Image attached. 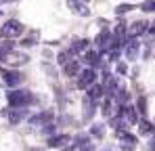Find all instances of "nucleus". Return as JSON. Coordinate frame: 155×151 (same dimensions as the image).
Returning a JSON list of instances; mask_svg holds the SVG:
<instances>
[{
    "label": "nucleus",
    "mask_w": 155,
    "mask_h": 151,
    "mask_svg": "<svg viewBox=\"0 0 155 151\" xmlns=\"http://www.w3.org/2000/svg\"><path fill=\"white\" fill-rule=\"evenodd\" d=\"M6 101H8L11 109H25L27 105L36 103V97H34L31 92H27V90H17V88H13V90L6 92Z\"/></svg>",
    "instance_id": "obj_1"
},
{
    "label": "nucleus",
    "mask_w": 155,
    "mask_h": 151,
    "mask_svg": "<svg viewBox=\"0 0 155 151\" xmlns=\"http://www.w3.org/2000/svg\"><path fill=\"white\" fill-rule=\"evenodd\" d=\"M21 34H23V25H21V21H17V19H8L6 23L0 27V36H4L6 40H13V38L21 36Z\"/></svg>",
    "instance_id": "obj_2"
},
{
    "label": "nucleus",
    "mask_w": 155,
    "mask_h": 151,
    "mask_svg": "<svg viewBox=\"0 0 155 151\" xmlns=\"http://www.w3.org/2000/svg\"><path fill=\"white\" fill-rule=\"evenodd\" d=\"M140 52V40L138 38H126V46H124V57L126 61H134Z\"/></svg>",
    "instance_id": "obj_3"
},
{
    "label": "nucleus",
    "mask_w": 155,
    "mask_h": 151,
    "mask_svg": "<svg viewBox=\"0 0 155 151\" xmlns=\"http://www.w3.org/2000/svg\"><path fill=\"white\" fill-rule=\"evenodd\" d=\"M94 82H97V69L86 67V69H82L80 76H78V88H88V86H92Z\"/></svg>",
    "instance_id": "obj_4"
},
{
    "label": "nucleus",
    "mask_w": 155,
    "mask_h": 151,
    "mask_svg": "<svg viewBox=\"0 0 155 151\" xmlns=\"http://www.w3.org/2000/svg\"><path fill=\"white\" fill-rule=\"evenodd\" d=\"M2 80L13 90V88H17L23 82V76H21V72H17V69H6V72H2Z\"/></svg>",
    "instance_id": "obj_5"
},
{
    "label": "nucleus",
    "mask_w": 155,
    "mask_h": 151,
    "mask_svg": "<svg viewBox=\"0 0 155 151\" xmlns=\"http://www.w3.org/2000/svg\"><path fill=\"white\" fill-rule=\"evenodd\" d=\"M6 116H8L11 126H17L19 122H23L25 118H29V111L27 109H11V111H6Z\"/></svg>",
    "instance_id": "obj_6"
},
{
    "label": "nucleus",
    "mask_w": 155,
    "mask_h": 151,
    "mask_svg": "<svg viewBox=\"0 0 155 151\" xmlns=\"http://www.w3.org/2000/svg\"><path fill=\"white\" fill-rule=\"evenodd\" d=\"M63 72H65L67 78H76V76H80V72H82L80 59H69V61L63 65Z\"/></svg>",
    "instance_id": "obj_7"
},
{
    "label": "nucleus",
    "mask_w": 155,
    "mask_h": 151,
    "mask_svg": "<svg viewBox=\"0 0 155 151\" xmlns=\"http://www.w3.org/2000/svg\"><path fill=\"white\" fill-rule=\"evenodd\" d=\"M111 40H113V34H111V32L105 27L103 32L97 36V40H94V42H97V46H99L101 50H109V44H111Z\"/></svg>",
    "instance_id": "obj_8"
},
{
    "label": "nucleus",
    "mask_w": 155,
    "mask_h": 151,
    "mask_svg": "<svg viewBox=\"0 0 155 151\" xmlns=\"http://www.w3.org/2000/svg\"><path fill=\"white\" fill-rule=\"evenodd\" d=\"M86 97L92 101H99L105 97V90H103V84H99V82H94L92 86H88L86 88Z\"/></svg>",
    "instance_id": "obj_9"
},
{
    "label": "nucleus",
    "mask_w": 155,
    "mask_h": 151,
    "mask_svg": "<svg viewBox=\"0 0 155 151\" xmlns=\"http://www.w3.org/2000/svg\"><path fill=\"white\" fill-rule=\"evenodd\" d=\"M67 6H69L76 15H82V17H88V15H90V8H88L84 2H80V0H67Z\"/></svg>",
    "instance_id": "obj_10"
},
{
    "label": "nucleus",
    "mask_w": 155,
    "mask_h": 151,
    "mask_svg": "<svg viewBox=\"0 0 155 151\" xmlns=\"http://www.w3.org/2000/svg\"><path fill=\"white\" fill-rule=\"evenodd\" d=\"M84 61L88 63V67H90V69H97V67H101V65H103V61H101V57H99V52H97V50H88V52H86V57H84Z\"/></svg>",
    "instance_id": "obj_11"
},
{
    "label": "nucleus",
    "mask_w": 155,
    "mask_h": 151,
    "mask_svg": "<svg viewBox=\"0 0 155 151\" xmlns=\"http://www.w3.org/2000/svg\"><path fill=\"white\" fill-rule=\"evenodd\" d=\"M149 23H143V21H134L132 23V27H130V32H128V38H138V36H143L149 27H147Z\"/></svg>",
    "instance_id": "obj_12"
},
{
    "label": "nucleus",
    "mask_w": 155,
    "mask_h": 151,
    "mask_svg": "<svg viewBox=\"0 0 155 151\" xmlns=\"http://www.w3.org/2000/svg\"><path fill=\"white\" fill-rule=\"evenodd\" d=\"M88 49V40L86 38H76L69 46V55H76V52H82V50Z\"/></svg>",
    "instance_id": "obj_13"
},
{
    "label": "nucleus",
    "mask_w": 155,
    "mask_h": 151,
    "mask_svg": "<svg viewBox=\"0 0 155 151\" xmlns=\"http://www.w3.org/2000/svg\"><path fill=\"white\" fill-rule=\"evenodd\" d=\"M155 132V126L149 122V120H138V134H153Z\"/></svg>",
    "instance_id": "obj_14"
},
{
    "label": "nucleus",
    "mask_w": 155,
    "mask_h": 151,
    "mask_svg": "<svg viewBox=\"0 0 155 151\" xmlns=\"http://www.w3.org/2000/svg\"><path fill=\"white\" fill-rule=\"evenodd\" d=\"M69 143V136L67 134H61V136H51L48 139V147H65Z\"/></svg>",
    "instance_id": "obj_15"
},
{
    "label": "nucleus",
    "mask_w": 155,
    "mask_h": 151,
    "mask_svg": "<svg viewBox=\"0 0 155 151\" xmlns=\"http://www.w3.org/2000/svg\"><path fill=\"white\" fill-rule=\"evenodd\" d=\"M97 105V101H92V99H84V120H90L92 118V107Z\"/></svg>",
    "instance_id": "obj_16"
},
{
    "label": "nucleus",
    "mask_w": 155,
    "mask_h": 151,
    "mask_svg": "<svg viewBox=\"0 0 155 151\" xmlns=\"http://www.w3.org/2000/svg\"><path fill=\"white\" fill-rule=\"evenodd\" d=\"M130 99V95H128V90L126 88H117V92H115V97H113V101H117L120 105H126Z\"/></svg>",
    "instance_id": "obj_17"
},
{
    "label": "nucleus",
    "mask_w": 155,
    "mask_h": 151,
    "mask_svg": "<svg viewBox=\"0 0 155 151\" xmlns=\"http://www.w3.org/2000/svg\"><path fill=\"white\" fill-rule=\"evenodd\" d=\"M90 136H94V139H103V136H105V126L103 124H92V128H90Z\"/></svg>",
    "instance_id": "obj_18"
},
{
    "label": "nucleus",
    "mask_w": 155,
    "mask_h": 151,
    "mask_svg": "<svg viewBox=\"0 0 155 151\" xmlns=\"http://www.w3.org/2000/svg\"><path fill=\"white\" fill-rule=\"evenodd\" d=\"M36 40H38V32H31L29 36H25V38L21 40V46H34Z\"/></svg>",
    "instance_id": "obj_19"
},
{
    "label": "nucleus",
    "mask_w": 155,
    "mask_h": 151,
    "mask_svg": "<svg viewBox=\"0 0 155 151\" xmlns=\"http://www.w3.org/2000/svg\"><path fill=\"white\" fill-rule=\"evenodd\" d=\"M76 145H78V151L82 149V147H86V145H90V136H88V134H78Z\"/></svg>",
    "instance_id": "obj_20"
},
{
    "label": "nucleus",
    "mask_w": 155,
    "mask_h": 151,
    "mask_svg": "<svg viewBox=\"0 0 155 151\" xmlns=\"http://www.w3.org/2000/svg\"><path fill=\"white\" fill-rule=\"evenodd\" d=\"M136 111L140 116H147V101H145V97H140V99L136 101Z\"/></svg>",
    "instance_id": "obj_21"
},
{
    "label": "nucleus",
    "mask_w": 155,
    "mask_h": 151,
    "mask_svg": "<svg viewBox=\"0 0 155 151\" xmlns=\"http://www.w3.org/2000/svg\"><path fill=\"white\" fill-rule=\"evenodd\" d=\"M140 11H145V13H153V11H155V0H145V2L140 4Z\"/></svg>",
    "instance_id": "obj_22"
},
{
    "label": "nucleus",
    "mask_w": 155,
    "mask_h": 151,
    "mask_svg": "<svg viewBox=\"0 0 155 151\" xmlns=\"http://www.w3.org/2000/svg\"><path fill=\"white\" fill-rule=\"evenodd\" d=\"M122 143H128V145H134V147H136V136L130 134V132H124V134H122Z\"/></svg>",
    "instance_id": "obj_23"
},
{
    "label": "nucleus",
    "mask_w": 155,
    "mask_h": 151,
    "mask_svg": "<svg viewBox=\"0 0 155 151\" xmlns=\"http://www.w3.org/2000/svg\"><path fill=\"white\" fill-rule=\"evenodd\" d=\"M67 61H69V50H63V52L57 55V63H59V65H65Z\"/></svg>",
    "instance_id": "obj_24"
},
{
    "label": "nucleus",
    "mask_w": 155,
    "mask_h": 151,
    "mask_svg": "<svg viewBox=\"0 0 155 151\" xmlns=\"http://www.w3.org/2000/svg\"><path fill=\"white\" fill-rule=\"evenodd\" d=\"M132 8H134L132 4H120V6L115 8V13H117V15H126V13H128V11H132Z\"/></svg>",
    "instance_id": "obj_25"
},
{
    "label": "nucleus",
    "mask_w": 155,
    "mask_h": 151,
    "mask_svg": "<svg viewBox=\"0 0 155 151\" xmlns=\"http://www.w3.org/2000/svg\"><path fill=\"white\" fill-rule=\"evenodd\" d=\"M52 132H54V124H51V122H48V124L42 126V134H51V136H52Z\"/></svg>",
    "instance_id": "obj_26"
},
{
    "label": "nucleus",
    "mask_w": 155,
    "mask_h": 151,
    "mask_svg": "<svg viewBox=\"0 0 155 151\" xmlns=\"http://www.w3.org/2000/svg\"><path fill=\"white\" fill-rule=\"evenodd\" d=\"M103 116H107V118H111V101L107 99L103 105Z\"/></svg>",
    "instance_id": "obj_27"
},
{
    "label": "nucleus",
    "mask_w": 155,
    "mask_h": 151,
    "mask_svg": "<svg viewBox=\"0 0 155 151\" xmlns=\"http://www.w3.org/2000/svg\"><path fill=\"white\" fill-rule=\"evenodd\" d=\"M107 57H109V61H117V57H120V50H109V52H107Z\"/></svg>",
    "instance_id": "obj_28"
},
{
    "label": "nucleus",
    "mask_w": 155,
    "mask_h": 151,
    "mask_svg": "<svg viewBox=\"0 0 155 151\" xmlns=\"http://www.w3.org/2000/svg\"><path fill=\"white\" fill-rule=\"evenodd\" d=\"M115 69H117V74H126V72H128V65H126V63H117Z\"/></svg>",
    "instance_id": "obj_29"
},
{
    "label": "nucleus",
    "mask_w": 155,
    "mask_h": 151,
    "mask_svg": "<svg viewBox=\"0 0 155 151\" xmlns=\"http://www.w3.org/2000/svg\"><path fill=\"white\" fill-rule=\"evenodd\" d=\"M136 147L134 145H128V143H122V151H134Z\"/></svg>",
    "instance_id": "obj_30"
},
{
    "label": "nucleus",
    "mask_w": 155,
    "mask_h": 151,
    "mask_svg": "<svg viewBox=\"0 0 155 151\" xmlns=\"http://www.w3.org/2000/svg\"><path fill=\"white\" fill-rule=\"evenodd\" d=\"M80 151H94V143H90V145H86V147H82Z\"/></svg>",
    "instance_id": "obj_31"
},
{
    "label": "nucleus",
    "mask_w": 155,
    "mask_h": 151,
    "mask_svg": "<svg viewBox=\"0 0 155 151\" xmlns=\"http://www.w3.org/2000/svg\"><path fill=\"white\" fill-rule=\"evenodd\" d=\"M149 149L155 151V132H153V139H151V143H149Z\"/></svg>",
    "instance_id": "obj_32"
},
{
    "label": "nucleus",
    "mask_w": 155,
    "mask_h": 151,
    "mask_svg": "<svg viewBox=\"0 0 155 151\" xmlns=\"http://www.w3.org/2000/svg\"><path fill=\"white\" fill-rule=\"evenodd\" d=\"M63 151H74V149H63Z\"/></svg>",
    "instance_id": "obj_33"
},
{
    "label": "nucleus",
    "mask_w": 155,
    "mask_h": 151,
    "mask_svg": "<svg viewBox=\"0 0 155 151\" xmlns=\"http://www.w3.org/2000/svg\"><path fill=\"white\" fill-rule=\"evenodd\" d=\"M80 2H88V0H80Z\"/></svg>",
    "instance_id": "obj_34"
},
{
    "label": "nucleus",
    "mask_w": 155,
    "mask_h": 151,
    "mask_svg": "<svg viewBox=\"0 0 155 151\" xmlns=\"http://www.w3.org/2000/svg\"><path fill=\"white\" fill-rule=\"evenodd\" d=\"M105 151H111V149H105Z\"/></svg>",
    "instance_id": "obj_35"
}]
</instances>
